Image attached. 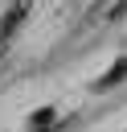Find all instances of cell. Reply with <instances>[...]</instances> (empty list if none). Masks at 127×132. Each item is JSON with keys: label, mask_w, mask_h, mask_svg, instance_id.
<instances>
[{"label": "cell", "mask_w": 127, "mask_h": 132, "mask_svg": "<svg viewBox=\"0 0 127 132\" xmlns=\"http://www.w3.org/2000/svg\"><path fill=\"white\" fill-rule=\"evenodd\" d=\"M29 4L33 0H12L8 8H4V16H0V50L16 37V29L25 25V16H29Z\"/></svg>", "instance_id": "6da1fadb"}, {"label": "cell", "mask_w": 127, "mask_h": 132, "mask_svg": "<svg viewBox=\"0 0 127 132\" xmlns=\"http://www.w3.org/2000/svg\"><path fill=\"white\" fill-rule=\"evenodd\" d=\"M123 78H127V58H119V62H115L98 82H94V91H107V87H115V82H123Z\"/></svg>", "instance_id": "7a4b0ae2"}, {"label": "cell", "mask_w": 127, "mask_h": 132, "mask_svg": "<svg viewBox=\"0 0 127 132\" xmlns=\"http://www.w3.org/2000/svg\"><path fill=\"white\" fill-rule=\"evenodd\" d=\"M115 16H127V0H115V4H107L102 21H115Z\"/></svg>", "instance_id": "3957f363"}]
</instances>
